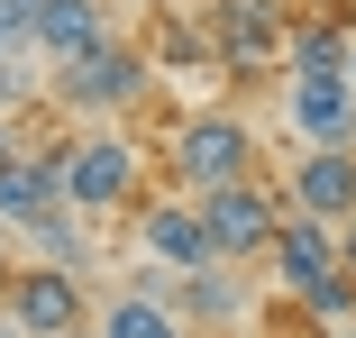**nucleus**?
Masks as SVG:
<instances>
[{
    "label": "nucleus",
    "instance_id": "1",
    "mask_svg": "<svg viewBox=\"0 0 356 338\" xmlns=\"http://www.w3.org/2000/svg\"><path fill=\"white\" fill-rule=\"evenodd\" d=\"M165 174H174V192L201 201V192H220V183L265 174V147H256V128L238 110H183L174 138H165Z\"/></svg>",
    "mask_w": 356,
    "mask_h": 338
},
{
    "label": "nucleus",
    "instance_id": "2",
    "mask_svg": "<svg viewBox=\"0 0 356 338\" xmlns=\"http://www.w3.org/2000/svg\"><path fill=\"white\" fill-rule=\"evenodd\" d=\"M64 201H74L83 220H110V211H137L147 201V156H137V138L119 119L83 128L74 156H64Z\"/></svg>",
    "mask_w": 356,
    "mask_h": 338
},
{
    "label": "nucleus",
    "instance_id": "3",
    "mask_svg": "<svg viewBox=\"0 0 356 338\" xmlns=\"http://www.w3.org/2000/svg\"><path fill=\"white\" fill-rule=\"evenodd\" d=\"M293 10H302V0H201V37H210V64H229L238 83H265V64H283Z\"/></svg>",
    "mask_w": 356,
    "mask_h": 338
},
{
    "label": "nucleus",
    "instance_id": "4",
    "mask_svg": "<svg viewBox=\"0 0 356 338\" xmlns=\"http://www.w3.org/2000/svg\"><path fill=\"white\" fill-rule=\"evenodd\" d=\"M147 92H156V64L137 55V37H110V46H92L83 64H64V74H55V101L83 110V119H128Z\"/></svg>",
    "mask_w": 356,
    "mask_h": 338
},
{
    "label": "nucleus",
    "instance_id": "5",
    "mask_svg": "<svg viewBox=\"0 0 356 338\" xmlns=\"http://www.w3.org/2000/svg\"><path fill=\"white\" fill-rule=\"evenodd\" d=\"M0 320H19L28 338H83L92 329V293L74 265H10V284H0Z\"/></svg>",
    "mask_w": 356,
    "mask_h": 338
},
{
    "label": "nucleus",
    "instance_id": "6",
    "mask_svg": "<svg viewBox=\"0 0 356 338\" xmlns=\"http://www.w3.org/2000/svg\"><path fill=\"white\" fill-rule=\"evenodd\" d=\"M274 220H283V192H274L265 174L201 192V229H210V256H220V265H265V247H274Z\"/></svg>",
    "mask_w": 356,
    "mask_h": 338
},
{
    "label": "nucleus",
    "instance_id": "7",
    "mask_svg": "<svg viewBox=\"0 0 356 338\" xmlns=\"http://www.w3.org/2000/svg\"><path fill=\"white\" fill-rule=\"evenodd\" d=\"M283 211L302 220H356V147H302L283 165Z\"/></svg>",
    "mask_w": 356,
    "mask_h": 338
},
{
    "label": "nucleus",
    "instance_id": "8",
    "mask_svg": "<svg viewBox=\"0 0 356 338\" xmlns=\"http://www.w3.org/2000/svg\"><path fill=\"white\" fill-rule=\"evenodd\" d=\"M283 128H293V147H356L347 74H283Z\"/></svg>",
    "mask_w": 356,
    "mask_h": 338
},
{
    "label": "nucleus",
    "instance_id": "9",
    "mask_svg": "<svg viewBox=\"0 0 356 338\" xmlns=\"http://www.w3.org/2000/svg\"><path fill=\"white\" fill-rule=\"evenodd\" d=\"M137 247H147V265H165V275L220 265V256H210V229H201V201H192V192H156V201H137Z\"/></svg>",
    "mask_w": 356,
    "mask_h": 338
},
{
    "label": "nucleus",
    "instance_id": "10",
    "mask_svg": "<svg viewBox=\"0 0 356 338\" xmlns=\"http://www.w3.org/2000/svg\"><path fill=\"white\" fill-rule=\"evenodd\" d=\"M265 265H274V284L293 293V302H311V293L338 275V229H329V220H302V211H283V220H274Z\"/></svg>",
    "mask_w": 356,
    "mask_h": 338
},
{
    "label": "nucleus",
    "instance_id": "11",
    "mask_svg": "<svg viewBox=\"0 0 356 338\" xmlns=\"http://www.w3.org/2000/svg\"><path fill=\"white\" fill-rule=\"evenodd\" d=\"M28 46H37V64H83L92 46H110V10L101 0H37V19H28Z\"/></svg>",
    "mask_w": 356,
    "mask_h": 338
},
{
    "label": "nucleus",
    "instance_id": "12",
    "mask_svg": "<svg viewBox=\"0 0 356 338\" xmlns=\"http://www.w3.org/2000/svg\"><path fill=\"white\" fill-rule=\"evenodd\" d=\"M137 55H147L156 74H192V64H210V37H201V19H183V0H156Z\"/></svg>",
    "mask_w": 356,
    "mask_h": 338
},
{
    "label": "nucleus",
    "instance_id": "13",
    "mask_svg": "<svg viewBox=\"0 0 356 338\" xmlns=\"http://www.w3.org/2000/svg\"><path fill=\"white\" fill-rule=\"evenodd\" d=\"M92 338H192L156 293H137V284H119L110 302H92Z\"/></svg>",
    "mask_w": 356,
    "mask_h": 338
},
{
    "label": "nucleus",
    "instance_id": "14",
    "mask_svg": "<svg viewBox=\"0 0 356 338\" xmlns=\"http://www.w3.org/2000/svg\"><path fill=\"white\" fill-rule=\"evenodd\" d=\"M19 238H28V256H37V265H74V275L92 265V220L74 211V201H46V211H37Z\"/></svg>",
    "mask_w": 356,
    "mask_h": 338
},
{
    "label": "nucleus",
    "instance_id": "15",
    "mask_svg": "<svg viewBox=\"0 0 356 338\" xmlns=\"http://www.w3.org/2000/svg\"><path fill=\"white\" fill-rule=\"evenodd\" d=\"M37 55H0V110H19V101H37Z\"/></svg>",
    "mask_w": 356,
    "mask_h": 338
},
{
    "label": "nucleus",
    "instance_id": "16",
    "mask_svg": "<svg viewBox=\"0 0 356 338\" xmlns=\"http://www.w3.org/2000/svg\"><path fill=\"white\" fill-rule=\"evenodd\" d=\"M338 265L356 275V220H338Z\"/></svg>",
    "mask_w": 356,
    "mask_h": 338
},
{
    "label": "nucleus",
    "instance_id": "17",
    "mask_svg": "<svg viewBox=\"0 0 356 338\" xmlns=\"http://www.w3.org/2000/svg\"><path fill=\"white\" fill-rule=\"evenodd\" d=\"M0 156H19V128H10V110H0Z\"/></svg>",
    "mask_w": 356,
    "mask_h": 338
},
{
    "label": "nucleus",
    "instance_id": "18",
    "mask_svg": "<svg viewBox=\"0 0 356 338\" xmlns=\"http://www.w3.org/2000/svg\"><path fill=\"white\" fill-rule=\"evenodd\" d=\"M0 55H10V0H0Z\"/></svg>",
    "mask_w": 356,
    "mask_h": 338
},
{
    "label": "nucleus",
    "instance_id": "19",
    "mask_svg": "<svg viewBox=\"0 0 356 338\" xmlns=\"http://www.w3.org/2000/svg\"><path fill=\"white\" fill-rule=\"evenodd\" d=\"M0 284H10V229H0Z\"/></svg>",
    "mask_w": 356,
    "mask_h": 338
},
{
    "label": "nucleus",
    "instance_id": "20",
    "mask_svg": "<svg viewBox=\"0 0 356 338\" xmlns=\"http://www.w3.org/2000/svg\"><path fill=\"white\" fill-rule=\"evenodd\" d=\"M347 92H356V37H347Z\"/></svg>",
    "mask_w": 356,
    "mask_h": 338
},
{
    "label": "nucleus",
    "instance_id": "21",
    "mask_svg": "<svg viewBox=\"0 0 356 338\" xmlns=\"http://www.w3.org/2000/svg\"><path fill=\"white\" fill-rule=\"evenodd\" d=\"M265 338H320V329H265Z\"/></svg>",
    "mask_w": 356,
    "mask_h": 338
},
{
    "label": "nucleus",
    "instance_id": "22",
    "mask_svg": "<svg viewBox=\"0 0 356 338\" xmlns=\"http://www.w3.org/2000/svg\"><path fill=\"white\" fill-rule=\"evenodd\" d=\"M83 338H92V329H83Z\"/></svg>",
    "mask_w": 356,
    "mask_h": 338
}]
</instances>
